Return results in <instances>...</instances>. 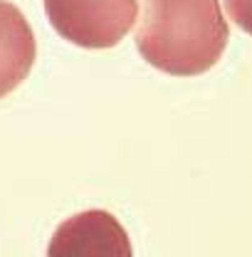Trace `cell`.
Segmentation results:
<instances>
[{
    "instance_id": "cell-1",
    "label": "cell",
    "mask_w": 252,
    "mask_h": 257,
    "mask_svg": "<svg viewBox=\"0 0 252 257\" xmlns=\"http://www.w3.org/2000/svg\"><path fill=\"white\" fill-rule=\"evenodd\" d=\"M227 37L220 0H144L134 40L151 67L195 77L215 67Z\"/></svg>"
},
{
    "instance_id": "cell-2",
    "label": "cell",
    "mask_w": 252,
    "mask_h": 257,
    "mask_svg": "<svg viewBox=\"0 0 252 257\" xmlns=\"http://www.w3.org/2000/svg\"><path fill=\"white\" fill-rule=\"evenodd\" d=\"M47 18L64 40L106 50L119 45L136 20V0H45Z\"/></svg>"
},
{
    "instance_id": "cell-3",
    "label": "cell",
    "mask_w": 252,
    "mask_h": 257,
    "mask_svg": "<svg viewBox=\"0 0 252 257\" xmlns=\"http://www.w3.org/2000/svg\"><path fill=\"white\" fill-rule=\"evenodd\" d=\"M47 257H134L124 225L106 210H82L55 230Z\"/></svg>"
},
{
    "instance_id": "cell-4",
    "label": "cell",
    "mask_w": 252,
    "mask_h": 257,
    "mask_svg": "<svg viewBox=\"0 0 252 257\" xmlns=\"http://www.w3.org/2000/svg\"><path fill=\"white\" fill-rule=\"evenodd\" d=\"M37 57V42L23 10L0 0V99L28 79Z\"/></svg>"
},
{
    "instance_id": "cell-5",
    "label": "cell",
    "mask_w": 252,
    "mask_h": 257,
    "mask_svg": "<svg viewBox=\"0 0 252 257\" xmlns=\"http://www.w3.org/2000/svg\"><path fill=\"white\" fill-rule=\"evenodd\" d=\"M225 8L230 13V20L240 30L252 35V0H225Z\"/></svg>"
}]
</instances>
